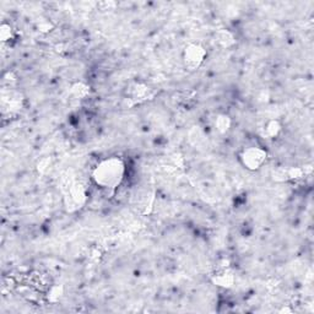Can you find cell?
I'll return each mask as SVG.
<instances>
[{"mask_svg": "<svg viewBox=\"0 0 314 314\" xmlns=\"http://www.w3.org/2000/svg\"><path fill=\"white\" fill-rule=\"evenodd\" d=\"M217 43L223 48H228L235 45V38L228 31H221L217 33Z\"/></svg>", "mask_w": 314, "mask_h": 314, "instance_id": "7", "label": "cell"}, {"mask_svg": "<svg viewBox=\"0 0 314 314\" xmlns=\"http://www.w3.org/2000/svg\"><path fill=\"white\" fill-rule=\"evenodd\" d=\"M125 162L118 156H110L101 159L91 172L95 184L105 190H115L125 176Z\"/></svg>", "mask_w": 314, "mask_h": 314, "instance_id": "1", "label": "cell"}, {"mask_svg": "<svg viewBox=\"0 0 314 314\" xmlns=\"http://www.w3.org/2000/svg\"><path fill=\"white\" fill-rule=\"evenodd\" d=\"M212 282L218 287L231 288L235 282V276L230 269H222L212 276Z\"/></svg>", "mask_w": 314, "mask_h": 314, "instance_id": "4", "label": "cell"}, {"mask_svg": "<svg viewBox=\"0 0 314 314\" xmlns=\"http://www.w3.org/2000/svg\"><path fill=\"white\" fill-rule=\"evenodd\" d=\"M238 159L246 169L256 172L261 169L267 159V151L261 146H247L242 149Z\"/></svg>", "mask_w": 314, "mask_h": 314, "instance_id": "2", "label": "cell"}, {"mask_svg": "<svg viewBox=\"0 0 314 314\" xmlns=\"http://www.w3.org/2000/svg\"><path fill=\"white\" fill-rule=\"evenodd\" d=\"M14 37V30H12L11 25L7 22H2L0 26V40L1 42H9L11 38Z\"/></svg>", "mask_w": 314, "mask_h": 314, "instance_id": "8", "label": "cell"}, {"mask_svg": "<svg viewBox=\"0 0 314 314\" xmlns=\"http://www.w3.org/2000/svg\"><path fill=\"white\" fill-rule=\"evenodd\" d=\"M281 131H282V125L277 119H270L265 123L264 134L269 139L276 138V136L280 135Z\"/></svg>", "mask_w": 314, "mask_h": 314, "instance_id": "5", "label": "cell"}, {"mask_svg": "<svg viewBox=\"0 0 314 314\" xmlns=\"http://www.w3.org/2000/svg\"><path fill=\"white\" fill-rule=\"evenodd\" d=\"M232 125V119L227 114H218L215 119V128L218 133L225 134L231 129Z\"/></svg>", "mask_w": 314, "mask_h": 314, "instance_id": "6", "label": "cell"}, {"mask_svg": "<svg viewBox=\"0 0 314 314\" xmlns=\"http://www.w3.org/2000/svg\"><path fill=\"white\" fill-rule=\"evenodd\" d=\"M208 52L200 43H189L182 53V60L189 71H195L204 64Z\"/></svg>", "mask_w": 314, "mask_h": 314, "instance_id": "3", "label": "cell"}]
</instances>
